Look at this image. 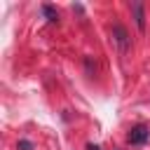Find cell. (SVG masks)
I'll list each match as a JSON object with an SVG mask.
<instances>
[{
  "label": "cell",
  "mask_w": 150,
  "mask_h": 150,
  "mask_svg": "<svg viewBox=\"0 0 150 150\" xmlns=\"http://www.w3.org/2000/svg\"><path fill=\"white\" fill-rule=\"evenodd\" d=\"M148 138H150V129H148L145 124H136V127H131V131L127 134V141H129L131 145H145Z\"/></svg>",
  "instance_id": "obj_1"
},
{
  "label": "cell",
  "mask_w": 150,
  "mask_h": 150,
  "mask_svg": "<svg viewBox=\"0 0 150 150\" xmlns=\"http://www.w3.org/2000/svg\"><path fill=\"white\" fill-rule=\"evenodd\" d=\"M112 40H115V45H117L120 52L129 49V35H127V28L122 23H112Z\"/></svg>",
  "instance_id": "obj_2"
},
{
  "label": "cell",
  "mask_w": 150,
  "mask_h": 150,
  "mask_svg": "<svg viewBox=\"0 0 150 150\" xmlns=\"http://www.w3.org/2000/svg\"><path fill=\"white\" fill-rule=\"evenodd\" d=\"M134 9V21H136V28L138 30H145V14H143V2H134L131 5Z\"/></svg>",
  "instance_id": "obj_3"
},
{
  "label": "cell",
  "mask_w": 150,
  "mask_h": 150,
  "mask_svg": "<svg viewBox=\"0 0 150 150\" xmlns=\"http://www.w3.org/2000/svg\"><path fill=\"white\" fill-rule=\"evenodd\" d=\"M42 14H45V19H47L49 23H56V21H59V12H56L52 5H42Z\"/></svg>",
  "instance_id": "obj_4"
},
{
  "label": "cell",
  "mask_w": 150,
  "mask_h": 150,
  "mask_svg": "<svg viewBox=\"0 0 150 150\" xmlns=\"http://www.w3.org/2000/svg\"><path fill=\"white\" fill-rule=\"evenodd\" d=\"M16 148H19V150H33V143L26 141V138H21V141L16 143Z\"/></svg>",
  "instance_id": "obj_5"
},
{
  "label": "cell",
  "mask_w": 150,
  "mask_h": 150,
  "mask_svg": "<svg viewBox=\"0 0 150 150\" xmlns=\"http://www.w3.org/2000/svg\"><path fill=\"white\" fill-rule=\"evenodd\" d=\"M87 150H101V148H98V145H94V143H89V145H87Z\"/></svg>",
  "instance_id": "obj_6"
}]
</instances>
